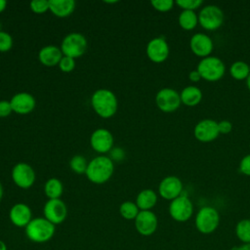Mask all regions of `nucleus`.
<instances>
[{
  "instance_id": "f257e3e1",
  "label": "nucleus",
  "mask_w": 250,
  "mask_h": 250,
  "mask_svg": "<svg viewBox=\"0 0 250 250\" xmlns=\"http://www.w3.org/2000/svg\"><path fill=\"white\" fill-rule=\"evenodd\" d=\"M91 105L94 111L102 118L112 117L118 109V101L115 94L108 89H98L91 97Z\"/></svg>"
},
{
  "instance_id": "f03ea898",
  "label": "nucleus",
  "mask_w": 250,
  "mask_h": 250,
  "mask_svg": "<svg viewBox=\"0 0 250 250\" xmlns=\"http://www.w3.org/2000/svg\"><path fill=\"white\" fill-rule=\"evenodd\" d=\"M113 172V161L108 156L100 155L88 162L85 175L91 183L102 185L106 183L112 177Z\"/></svg>"
},
{
  "instance_id": "7ed1b4c3",
  "label": "nucleus",
  "mask_w": 250,
  "mask_h": 250,
  "mask_svg": "<svg viewBox=\"0 0 250 250\" xmlns=\"http://www.w3.org/2000/svg\"><path fill=\"white\" fill-rule=\"evenodd\" d=\"M27 238L36 243H44L52 239L55 234V225L47 219L38 217L32 219L25 227Z\"/></svg>"
},
{
  "instance_id": "20e7f679",
  "label": "nucleus",
  "mask_w": 250,
  "mask_h": 250,
  "mask_svg": "<svg viewBox=\"0 0 250 250\" xmlns=\"http://www.w3.org/2000/svg\"><path fill=\"white\" fill-rule=\"evenodd\" d=\"M220 224L219 212L211 206H204L199 209L195 216V228L203 234L214 232Z\"/></svg>"
},
{
  "instance_id": "39448f33",
  "label": "nucleus",
  "mask_w": 250,
  "mask_h": 250,
  "mask_svg": "<svg viewBox=\"0 0 250 250\" xmlns=\"http://www.w3.org/2000/svg\"><path fill=\"white\" fill-rule=\"evenodd\" d=\"M88 47L86 37L78 32H72L64 36L61 44V50L63 56L77 59L82 57Z\"/></svg>"
},
{
  "instance_id": "423d86ee",
  "label": "nucleus",
  "mask_w": 250,
  "mask_h": 250,
  "mask_svg": "<svg viewBox=\"0 0 250 250\" xmlns=\"http://www.w3.org/2000/svg\"><path fill=\"white\" fill-rule=\"evenodd\" d=\"M197 70L201 78L214 82L221 79L225 74V64L219 58L207 57L199 62Z\"/></svg>"
},
{
  "instance_id": "0eeeda50",
  "label": "nucleus",
  "mask_w": 250,
  "mask_h": 250,
  "mask_svg": "<svg viewBox=\"0 0 250 250\" xmlns=\"http://www.w3.org/2000/svg\"><path fill=\"white\" fill-rule=\"evenodd\" d=\"M193 213V205L186 195H180L173 199L169 205V214L173 220L184 223L189 220Z\"/></svg>"
},
{
  "instance_id": "6e6552de",
  "label": "nucleus",
  "mask_w": 250,
  "mask_h": 250,
  "mask_svg": "<svg viewBox=\"0 0 250 250\" xmlns=\"http://www.w3.org/2000/svg\"><path fill=\"white\" fill-rule=\"evenodd\" d=\"M11 176L15 185L23 189L31 188L36 178L33 168L25 162L17 163L12 169Z\"/></svg>"
},
{
  "instance_id": "1a4fd4ad",
  "label": "nucleus",
  "mask_w": 250,
  "mask_h": 250,
  "mask_svg": "<svg viewBox=\"0 0 250 250\" xmlns=\"http://www.w3.org/2000/svg\"><path fill=\"white\" fill-rule=\"evenodd\" d=\"M224 21L222 10L215 5L205 6L199 13L198 21L200 25L207 30H215L219 28Z\"/></svg>"
},
{
  "instance_id": "9d476101",
  "label": "nucleus",
  "mask_w": 250,
  "mask_h": 250,
  "mask_svg": "<svg viewBox=\"0 0 250 250\" xmlns=\"http://www.w3.org/2000/svg\"><path fill=\"white\" fill-rule=\"evenodd\" d=\"M44 218L53 225L62 224L67 217V207L61 199H48L43 207Z\"/></svg>"
},
{
  "instance_id": "9b49d317",
  "label": "nucleus",
  "mask_w": 250,
  "mask_h": 250,
  "mask_svg": "<svg viewBox=\"0 0 250 250\" xmlns=\"http://www.w3.org/2000/svg\"><path fill=\"white\" fill-rule=\"evenodd\" d=\"M157 107L163 112H173L181 104L180 94L171 88H163L157 92L155 97Z\"/></svg>"
},
{
  "instance_id": "f8f14e48",
  "label": "nucleus",
  "mask_w": 250,
  "mask_h": 250,
  "mask_svg": "<svg viewBox=\"0 0 250 250\" xmlns=\"http://www.w3.org/2000/svg\"><path fill=\"white\" fill-rule=\"evenodd\" d=\"M114 144V139L110 131L104 128L96 129L90 137V145L92 148L101 154L109 152Z\"/></svg>"
},
{
  "instance_id": "ddd939ff",
  "label": "nucleus",
  "mask_w": 250,
  "mask_h": 250,
  "mask_svg": "<svg viewBox=\"0 0 250 250\" xmlns=\"http://www.w3.org/2000/svg\"><path fill=\"white\" fill-rule=\"evenodd\" d=\"M134 221L137 231L144 236H149L153 234L158 226L157 217L150 210L140 211Z\"/></svg>"
},
{
  "instance_id": "4468645a",
  "label": "nucleus",
  "mask_w": 250,
  "mask_h": 250,
  "mask_svg": "<svg viewBox=\"0 0 250 250\" xmlns=\"http://www.w3.org/2000/svg\"><path fill=\"white\" fill-rule=\"evenodd\" d=\"M146 56L156 63L164 62L169 56V46L166 40L162 37L152 38L146 45Z\"/></svg>"
},
{
  "instance_id": "2eb2a0df",
  "label": "nucleus",
  "mask_w": 250,
  "mask_h": 250,
  "mask_svg": "<svg viewBox=\"0 0 250 250\" xmlns=\"http://www.w3.org/2000/svg\"><path fill=\"white\" fill-rule=\"evenodd\" d=\"M195 138L202 143H209L214 141L219 136L218 123L212 119H203L199 121L194 127Z\"/></svg>"
},
{
  "instance_id": "dca6fc26",
  "label": "nucleus",
  "mask_w": 250,
  "mask_h": 250,
  "mask_svg": "<svg viewBox=\"0 0 250 250\" xmlns=\"http://www.w3.org/2000/svg\"><path fill=\"white\" fill-rule=\"evenodd\" d=\"M183 190L182 181L175 176L165 177L159 184L158 192L161 197L167 200H173L179 197Z\"/></svg>"
},
{
  "instance_id": "f3484780",
  "label": "nucleus",
  "mask_w": 250,
  "mask_h": 250,
  "mask_svg": "<svg viewBox=\"0 0 250 250\" xmlns=\"http://www.w3.org/2000/svg\"><path fill=\"white\" fill-rule=\"evenodd\" d=\"M12 109L18 114H28L35 108V98L27 92H20L12 97L10 100Z\"/></svg>"
},
{
  "instance_id": "a211bd4d",
  "label": "nucleus",
  "mask_w": 250,
  "mask_h": 250,
  "mask_svg": "<svg viewBox=\"0 0 250 250\" xmlns=\"http://www.w3.org/2000/svg\"><path fill=\"white\" fill-rule=\"evenodd\" d=\"M9 219L14 226L25 228L32 220L31 209L24 203H16L10 209Z\"/></svg>"
},
{
  "instance_id": "6ab92c4d",
  "label": "nucleus",
  "mask_w": 250,
  "mask_h": 250,
  "mask_svg": "<svg viewBox=\"0 0 250 250\" xmlns=\"http://www.w3.org/2000/svg\"><path fill=\"white\" fill-rule=\"evenodd\" d=\"M190 49L198 57L207 58L213 50V42L211 38L203 33H196L190 39Z\"/></svg>"
},
{
  "instance_id": "aec40b11",
  "label": "nucleus",
  "mask_w": 250,
  "mask_h": 250,
  "mask_svg": "<svg viewBox=\"0 0 250 250\" xmlns=\"http://www.w3.org/2000/svg\"><path fill=\"white\" fill-rule=\"evenodd\" d=\"M62 56L63 55L60 47L56 45H47L40 49L38 53V60L43 65L50 67L58 65Z\"/></svg>"
},
{
  "instance_id": "412c9836",
  "label": "nucleus",
  "mask_w": 250,
  "mask_h": 250,
  "mask_svg": "<svg viewBox=\"0 0 250 250\" xmlns=\"http://www.w3.org/2000/svg\"><path fill=\"white\" fill-rule=\"evenodd\" d=\"M49 11L58 18H67L75 10L76 3L73 0H49Z\"/></svg>"
},
{
  "instance_id": "4be33fe9",
  "label": "nucleus",
  "mask_w": 250,
  "mask_h": 250,
  "mask_svg": "<svg viewBox=\"0 0 250 250\" xmlns=\"http://www.w3.org/2000/svg\"><path fill=\"white\" fill-rule=\"evenodd\" d=\"M157 195L154 190L146 188L140 191L136 198V204L141 211H148L155 206Z\"/></svg>"
},
{
  "instance_id": "5701e85b",
  "label": "nucleus",
  "mask_w": 250,
  "mask_h": 250,
  "mask_svg": "<svg viewBox=\"0 0 250 250\" xmlns=\"http://www.w3.org/2000/svg\"><path fill=\"white\" fill-rule=\"evenodd\" d=\"M181 102L188 106L196 105L202 99V92L195 86H188L180 94Z\"/></svg>"
},
{
  "instance_id": "b1692460",
  "label": "nucleus",
  "mask_w": 250,
  "mask_h": 250,
  "mask_svg": "<svg viewBox=\"0 0 250 250\" xmlns=\"http://www.w3.org/2000/svg\"><path fill=\"white\" fill-rule=\"evenodd\" d=\"M44 192L49 199L61 198L63 192V186L58 178H50L44 186Z\"/></svg>"
},
{
  "instance_id": "393cba45",
  "label": "nucleus",
  "mask_w": 250,
  "mask_h": 250,
  "mask_svg": "<svg viewBox=\"0 0 250 250\" xmlns=\"http://www.w3.org/2000/svg\"><path fill=\"white\" fill-rule=\"evenodd\" d=\"M198 22V17L194 13V11L183 10V12L179 16V24L182 28L186 30L193 29Z\"/></svg>"
},
{
  "instance_id": "a878e982",
  "label": "nucleus",
  "mask_w": 250,
  "mask_h": 250,
  "mask_svg": "<svg viewBox=\"0 0 250 250\" xmlns=\"http://www.w3.org/2000/svg\"><path fill=\"white\" fill-rule=\"evenodd\" d=\"M229 72L231 76L236 80L247 79L250 74V66L245 62L237 61L231 64Z\"/></svg>"
},
{
  "instance_id": "bb28decb",
  "label": "nucleus",
  "mask_w": 250,
  "mask_h": 250,
  "mask_svg": "<svg viewBox=\"0 0 250 250\" xmlns=\"http://www.w3.org/2000/svg\"><path fill=\"white\" fill-rule=\"evenodd\" d=\"M235 234L243 243H250V219L240 220L235 226Z\"/></svg>"
},
{
  "instance_id": "cd10ccee",
  "label": "nucleus",
  "mask_w": 250,
  "mask_h": 250,
  "mask_svg": "<svg viewBox=\"0 0 250 250\" xmlns=\"http://www.w3.org/2000/svg\"><path fill=\"white\" fill-rule=\"evenodd\" d=\"M140 211L136 202L133 201H124L119 207V213L125 220H135Z\"/></svg>"
},
{
  "instance_id": "c85d7f7f",
  "label": "nucleus",
  "mask_w": 250,
  "mask_h": 250,
  "mask_svg": "<svg viewBox=\"0 0 250 250\" xmlns=\"http://www.w3.org/2000/svg\"><path fill=\"white\" fill-rule=\"evenodd\" d=\"M87 166H88V162H87L86 158L80 154H76V155L72 156L69 161L70 169L74 173L79 174V175L86 173Z\"/></svg>"
},
{
  "instance_id": "c756f323",
  "label": "nucleus",
  "mask_w": 250,
  "mask_h": 250,
  "mask_svg": "<svg viewBox=\"0 0 250 250\" xmlns=\"http://www.w3.org/2000/svg\"><path fill=\"white\" fill-rule=\"evenodd\" d=\"M49 0H33L30 2V10L38 15L44 14L49 11Z\"/></svg>"
},
{
  "instance_id": "7c9ffc66",
  "label": "nucleus",
  "mask_w": 250,
  "mask_h": 250,
  "mask_svg": "<svg viewBox=\"0 0 250 250\" xmlns=\"http://www.w3.org/2000/svg\"><path fill=\"white\" fill-rule=\"evenodd\" d=\"M13 47V37L6 31L0 32V52L6 53Z\"/></svg>"
},
{
  "instance_id": "2f4dec72",
  "label": "nucleus",
  "mask_w": 250,
  "mask_h": 250,
  "mask_svg": "<svg viewBox=\"0 0 250 250\" xmlns=\"http://www.w3.org/2000/svg\"><path fill=\"white\" fill-rule=\"evenodd\" d=\"M59 67L62 72L68 73L71 72L74 67H75V60L70 58V57H66V56H62V58L61 59L60 62H59Z\"/></svg>"
},
{
  "instance_id": "473e14b6",
  "label": "nucleus",
  "mask_w": 250,
  "mask_h": 250,
  "mask_svg": "<svg viewBox=\"0 0 250 250\" xmlns=\"http://www.w3.org/2000/svg\"><path fill=\"white\" fill-rule=\"evenodd\" d=\"M150 4L158 12H168L173 8L174 2L172 0H152Z\"/></svg>"
},
{
  "instance_id": "72a5a7b5",
  "label": "nucleus",
  "mask_w": 250,
  "mask_h": 250,
  "mask_svg": "<svg viewBox=\"0 0 250 250\" xmlns=\"http://www.w3.org/2000/svg\"><path fill=\"white\" fill-rule=\"evenodd\" d=\"M203 2L201 0H178L176 4L180 6L183 10H188V11H194L197 8L201 6Z\"/></svg>"
},
{
  "instance_id": "f704fd0d",
  "label": "nucleus",
  "mask_w": 250,
  "mask_h": 250,
  "mask_svg": "<svg viewBox=\"0 0 250 250\" xmlns=\"http://www.w3.org/2000/svg\"><path fill=\"white\" fill-rule=\"evenodd\" d=\"M109 153V158L114 162H120V161H123L125 159V156H126V153H125V150L122 148V147H119V146H113L112 149L108 152Z\"/></svg>"
},
{
  "instance_id": "c9c22d12",
  "label": "nucleus",
  "mask_w": 250,
  "mask_h": 250,
  "mask_svg": "<svg viewBox=\"0 0 250 250\" xmlns=\"http://www.w3.org/2000/svg\"><path fill=\"white\" fill-rule=\"evenodd\" d=\"M13 112L10 101L2 100L0 101V118L8 117Z\"/></svg>"
},
{
  "instance_id": "e433bc0d",
  "label": "nucleus",
  "mask_w": 250,
  "mask_h": 250,
  "mask_svg": "<svg viewBox=\"0 0 250 250\" xmlns=\"http://www.w3.org/2000/svg\"><path fill=\"white\" fill-rule=\"evenodd\" d=\"M239 169H240V172L243 173L244 175L250 176V154L245 155L241 159L239 163Z\"/></svg>"
},
{
  "instance_id": "4c0bfd02",
  "label": "nucleus",
  "mask_w": 250,
  "mask_h": 250,
  "mask_svg": "<svg viewBox=\"0 0 250 250\" xmlns=\"http://www.w3.org/2000/svg\"><path fill=\"white\" fill-rule=\"evenodd\" d=\"M218 129L220 134H229L232 130V124L229 120H222L218 123Z\"/></svg>"
},
{
  "instance_id": "58836bf2",
  "label": "nucleus",
  "mask_w": 250,
  "mask_h": 250,
  "mask_svg": "<svg viewBox=\"0 0 250 250\" xmlns=\"http://www.w3.org/2000/svg\"><path fill=\"white\" fill-rule=\"evenodd\" d=\"M188 77H189V79L192 82H197V81H199L201 79V75H200V73L198 72L197 69L190 71L189 74H188Z\"/></svg>"
},
{
  "instance_id": "ea45409f",
  "label": "nucleus",
  "mask_w": 250,
  "mask_h": 250,
  "mask_svg": "<svg viewBox=\"0 0 250 250\" xmlns=\"http://www.w3.org/2000/svg\"><path fill=\"white\" fill-rule=\"evenodd\" d=\"M231 250H250V243L242 244V245H240V246H237V247L232 248Z\"/></svg>"
},
{
  "instance_id": "a19ab883",
  "label": "nucleus",
  "mask_w": 250,
  "mask_h": 250,
  "mask_svg": "<svg viewBox=\"0 0 250 250\" xmlns=\"http://www.w3.org/2000/svg\"><path fill=\"white\" fill-rule=\"evenodd\" d=\"M6 7H7V2L4 0H0V13L5 11Z\"/></svg>"
},
{
  "instance_id": "79ce46f5",
  "label": "nucleus",
  "mask_w": 250,
  "mask_h": 250,
  "mask_svg": "<svg viewBox=\"0 0 250 250\" xmlns=\"http://www.w3.org/2000/svg\"><path fill=\"white\" fill-rule=\"evenodd\" d=\"M0 250H7V245L6 243L0 239Z\"/></svg>"
},
{
  "instance_id": "37998d69",
  "label": "nucleus",
  "mask_w": 250,
  "mask_h": 250,
  "mask_svg": "<svg viewBox=\"0 0 250 250\" xmlns=\"http://www.w3.org/2000/svg\"><path fill=\"white\" fill-rule=\"evenodd\" d=\"M3 195H4V188H3V186H2V184L0 183V201L2 200V197H3Z\"/></svg>"
},
{
  "instance_id": "c03bdc74",
  "label": "nucleus",
  "mask_w": 250,
  "mask_h": 250,
  "mask_svg": "<svg viewBox=\"0 0 250 250\" xmlns=\"http://www.w3.org/2000/svg\"><path fill=\"white\" fill-rule=\"evenodd\" d=\"M246 81H247V87H248V89L250 90V74H249V76L247 77Z\"/></svg>"
},
{
  "instance_id": "a18cd8bd",
  "label": "nucleus",
  "mask_w": 250,
  "mask_h": 250,
  "mask_svg": "<svg viewBox=\"0 0 250 250\" xmlns=\"http://www.w3.org/2000/svg\"><path fill=\"white\" fill-rule=\"evenodd\" d=\"M104 3H109V4H114V3H117V1H104Z\"/></svg>"
},
{
  "instance_id": "49530a36",
  "label": "nucleus",
  "mask_w": 250,
  "mask_h": 250,
  "mask_svg": "<svg viewBox=\"0 0 250 250\" xmlns=\"http://www.w3.org/2000/svg\"><path fill=\"white\" fill-rule=\"evenodd\" d=\"M2 31V23H1V21H0V32Z\"/></svg>"
}]
</instances>
